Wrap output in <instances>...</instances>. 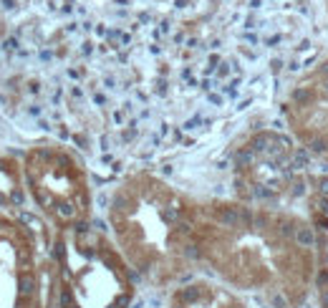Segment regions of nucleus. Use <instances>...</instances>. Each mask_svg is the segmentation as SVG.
I'll return each mask as SVG.
<instances>
[{
	"label": "nucleus",
	"mask_w": 328,
	"mask_h": 308,
	"mask_svg": "<svg viewBox=\"0 0 328 308\" xmlns=\"http://www.w3.org/2000/svg\"><path fill=\"white\" fill-rule=\"evenodd\" d=\"M195 266L267 308H306L316 288V243L303 212L243 200H197Z\"/></svg>",
	"instance_id": "obj_1"
},
{
	"label": "nucleus",
	"mask_w": 328,
	"mask_h": 308,
	"mask_svg": "<svg viewBox=\"0 0 328 308\" xmlns=\"http://www.w3.org/2000/svg\"><path fill=\"white\" fill-rule=\"evenodd\" d=\"M195 215V197L146 169L126 174L106 205L111 240L139 281L152 288H174L197 273Z\"/></svg>",
	"instance_id": "obj_2"
},
{
	"label": "nucleus",
	"mask_w": 328,
	"mask_h": 308,
	"mask_svg": "<svg viewBox=\"0 0 328 308\" xmlns=\"http://www.w3.org/2000/svg\"><path fill=\"white\" fill-rule=\"evenodd\" d=\"M58 308H131L137 273L111 235L94 225L58 230L51 240Z\"/></svg>",
	"instance_id": "obj_3"
},
{
	"label": "nucleus",
	"mask_w": 328,
	"mask_h": 308,
	"mask_svg": "<svg viewBox=\"0 0 328 308\" xmlns=\"http://www.w3.org/2000/svg\"><path fill=\"white\" fill-rule=\"evenodd\" d=\"M28 197L58 232L91 225L94 195L83 159L61 142H41L23 154Z\"/></svg>",
	"instance_id": "obj_4"
},
{
	"label": "nucleus",
	"mask_w": 328,
	"mask_h": 308,
	"mask_svg": "<svg viewBox=\"0 0 328 308\" xmlns=\"http://www.w3.org/2000/svg\"><path fill=\"white\" fill-rule=\"evenodd\" d=\"M303 157L308 154L295 142L273 131H258L247 137L232 157L235 200L260 207L290 210L288 202L298 197L306 200L313 180V172L306 169Z\"/></svg>",
	"instance_id": "obj_5"
},
{
	"label": "nucleus",
	"mask_w": 328,
	"mask_h": 308,
	"mask_svg": "<svg viewBox=\"0 0 328 308\" xmlns=\"http://www.w3.org/2000/svg\"><path fill=\"white\" fill-rule=\"evenodd\" d=\"M0 308H58L48 240L10 212H0Z\"/></svg>",
	"instance_id": "obj_6"
},
{
	"label": "nucleus",
	"mask_w": 328,
	"mask_h": 308,
	"mask_svg": "<svg viewBox=\"0 0 328 308\" xmlns=\"http://www.w3.org/2000/svg\"><path fill=\"white\" fill-rule=\"evenodd\" d=\"M283 119L308 159L328 167V56L295 79L283 99Z\"/></svg>",
	"instance_id": "obj_7"
},
{
	"label": "nucleus",
	"mask_w": 328,
	"mask_h": 308,
	"mask_svg": "<svg viewBox=\"0 0 328 308\" xmlns=\"http://www.w3.org/2000/svg\"><path fill=\"white\" fill-rule=\"evenodd\" d=\"M303 215L308 217L316 243V308H328V172L313 174L308 195L303 200Z\"/></svg>",
	"instance_id": "obj_8"
},
{
	"label": "nucleus",
	"mask_w": 328,
	"mask_h": 308,
	"mask_svg": "<svg viewBox=\"0 0 328 308\" xmlns=\"http://www.w3.org/2000/svg\"><path fill=\"white\" fill-rule=\"evenodd\" d=\"M167 308H252L247 296L215 281L210 275H192L169 288Z\"/></svg>",
	"instance_id": "obj_9"
},
{
	"label": "nucleus",
	"mask_w": 328,
	"mask_h": 308,
	"mask_svg": "<svg viewBox=\"0 0 328 308\" xmlns=\"http://www.w3.org/2000/svg\"><path fill=\"white\" fill-rule=\"evenodd\" d=\"M28 200L23 159L0 149V212H13Z\"/></svg>",
	"instance_id": "obj_10"
},
{
	"label": "nucleus",
	"mask_w": 328,
	"mask_h": 308,
	"mask_svg": "<svg viewBox=\"0 0 328 308\" xmlns=\"http://www.w3.org/2000/svg\"><path fill=\"white\" fill-rule=\"evenodd\" d=\"M323 8H326V16H328V0H323Z\"/></svg>",
	"instance_id": "obj_11"
}]
</instances>
